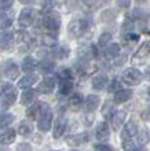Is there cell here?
<instances>
[{
    "instance_id": "cell-1",
    "label": "cell",
    "mask_w": 150,
    "mask_h": 151,
    "mask_svg": "<svg viewBox=\"0 0 150 151\" xmlns=\"http://www.w3.org/2000/svg\"><path fill=\"white\" fill-rule=\"evenodd\" d=\"M61 15L54 10H44L43 11V17H41V25H43L44 30L47 35L57 37L61 29Z\"/></svg>"
},
{
    "instance_id": "cell-25",
    "label": "cell",
    "mask_w": 150,
    "mask_h": 151,
    "mask_svg": "<svg viewBox=\"0 0 150 151\" xmlns=\"http://www.w3.org/2000/svg\"><path fill=\"white\" fill-rule=\"evenodd\" d=\"M69 54H70V50H69L66 45H62V44H59V45L55 44L51 51V55L54 56L55 59H65V58L69 56Z\"/></svg>"
},
{
    "instance_id": "cell-51",
    "label": "cell",
    "mask_w": 150,
    "mask_h": 151,
    "mask_svg": "<svg viewBox=\"0 0 150 151\" xmlns=\"http://www.w3.org/2000/svg\"><path fill=\"white\" fill-rule=\"evenodd\" d=\"M22 4H30V3H33V0H20Z\"/></svg>"
},
{
    "instance_id": "cell-22",
    "label": "cell",
    "mask_w": 150,
    "mask_h": 151,
    "mask_svg": "<svg viewBox=\"0 0 150 151\" xmlns=\"http://www.w3.org/2000/svg\"><path fill=\"white\" fill-rule=\"evenodd\" d=\"M138 133V125L135 124V121H128L125 124V127L122 129L121 132V140L122 139H131V137H134L136 136Z\"/></svg>"
},
{
    "instance_id": "cell-17",
    "label": "cell",
    "mask_w": 150,
    "mask_h": 151,
    "mask_svg": "<svg viewBox=\"0 0 150 151\" xmlns=\"http://www.w3.org/2000/svg\"><path fill=\"white\" fill-rule=\"evenodd\" d=\"M67 129V119L65 117H59L58 121L55 122L54 125V129H52V136H54V139H59L62 137L63 133L66 132Z\"/></svg>"
},
{
    "instance_id": "cell-21",
    "label": "cell",
    "mask_w": 150,
    "mask_h": 151,
    "mask_svg": "<svg viewBox=\"0 0 150 151\" xmlns=\"http://www.w3.org/2000/svg\"><path fill=\"white\" fill-rule=\"evenodd\" d=\"M15 136H17V132L14 131V129H11V128L0 131V144H3V146H8V144L14 143Z\"/></svg>"
},
{
    "instance_id": "cell-47",
    "label": "cell",
    "mask_w": 150,
    "mask_h": 151,
    "mask_svg": "<svg viewBox=\"0 0 150 151\" xmlns=\"http://www.w3.org/2000/svg\"><path fill=\"white\" fill-rule=\"evenodd\" d=\"M127 39L130 40L131 43H136L139 40V35H136V33H131V32H128L127 33Z\"/></svg>"
},
{
    "instance_id": "cell-34",
    "label": "cell",
    "mask_w": 150,
    "mask_h": 151,
    "mask_svg": "<svg viewBox=\"0 0 150 151\" xmlns=\"http://www.w3.org/2000/svg\"><path fill=\"white\" fill-rule=\"evenodd\" d=\"M14 114H10V113H6V114H0V129L1 128H6L8 125H11L12 121H14Z\"/></svg>"
},
{
    "instance_id": "cell-23",
    "label": "cell",
    "mask_w": 150,
    "mask_h": 151,
    "mask_svg": "<svg viewBox=\"0 0 150 151\" xmlns=\"http://www.w3.org/2000/svg\"><path fill=\"white\" fill-rule=\"evenodd\" d=\"M120 51H121L120 44L110 43V44H107L106 47H105L103 55H105V58H107V59H116V58L120 55Z\"/></svg>"
},
{
    "instance_id": "cell-29",
    "label": "cell",
    "mask_w": 150,
    "mask_h": 151,
    "mask_svg": "<svg viewBox=\"0 0 150 151\" xmlns=\"http://www.w3.org/2000/svg\"><path fill=\"white\" fill-rule=\"evenodd\" d=\"M18 133L24 137H28L33 133V125L29 121H21L18 125Z\"/></svg>"
},
{
    "instance_id": "cell-48",
    "label": "cell",
    "mask_w": 150,
    "mask_h": 151,
    "mask_svg": "<svg viewBox=\"0 0 150 151\" xmlns=\"http://www.w3.org/2000/svg\"><path fill=\"white\" fill-rule=\"evenodd\" d=\"M96 150H113V147L112 146H107V144H105L103 142H101L99 144H95L94 146Z\"/></svg>"
},
{
    "instance_id": "cell-6",
    "label": "cell",
    "mask_w": 150,
    "mask_h": 151,
    "mask_svg": "<svg viewBox=\"0 0 150 151\" xmlns=\"http://www.w3.org/2000/svg\"><path fill=\"white\" fill-rule=\"evenodd\" d=\"M142 77L143 76L141 73V70H138L136 68L125 69V72L122 73V83L125 85H130V87H135V85L141 84Z\"/></svg>"
},
{
    "instance_id": "cell-11",
    "label": "cell",
    "mask_w": 150,
    "mask_h": 151,
    "mask_svg": "<svg viewBox=\"0 0 150 151\" xmlns=\"http://www.w3.org/2000/svg\"><path fill=\"white\" fill-rule=\"evenodd\" d=\"M95 137L99 142H107L110 139V127L106 121H102L96 125V129H95Z\"/></svg>"
},
{
    "instance_id": "cell-43",
    "label": "cell",
    "mask_w": 150,
    "mask_h": 151,
    "mask_svg": "<svg viewBox=\"0 0 150 151\" xmlns=\"http://www.w3.org/2000/svg\"><path fill=\"white\" fill-rule=\"evenodd\" d=\"M14 4V0H0V8L6 11V10H10Z\"/></svg>"
},
{
    "instance_id": "cell-30",
    "label": "cell",
    "mask_w": 150,
    "mask_h": 151,
    "mask_svg": "<svg viewBox=\"0 0 150 151\" xmlns=\"http://www.w3.org/2000/svg\"><path fill=\"white\" fill-rule=\"evenodd\" d=\"M36 93H37V92L33 91V89H30V88H28V89H24L22 95H21V103H22V104L32 103V102L36 99Z\"/></svg>"
},
{
    "instance_id": "cell-37",
    "label": "cell",
    "mask_w": 150,
    "mask_h": 151,
    "mask_svg": "<svg viewBox=\"0 0 150 151\" xmlns=\"http://www.w3.org/2000/svg\"><path fill=\"white\" fill-rule=\"evenodd\" d=\"M121 146L124 150H135L136 148V142L134 140V137H131V139H122L121 142Z\"/></svg>"
},
{
    "instance_id": "cell-14",
    "label": "cell",
    "mask_w": 150,
    "mask_h": 151,
    "mask_svg": "<svg viewBox=\"0 0 150 151\" xmlns=\"http://www.w3.org/2000/svg\"><path fill=\"white\" fill-rule=\"evenodd\" d=\"M90 140V135L88 132H81V133H76V135H70L66 139V143L69 146H73V147H77V146H81V144L87 143Z\"/></svg>"
},
{
    "instance_id": "cell-52",
    "label": "cell",
    "mask_w": 150,
    "mask_h": 151,
    "mask_svg": "<svg viewBox=\"0 0 150 151\" xmlns=\"http://www.w3.org/2000/svg\"><path fill=\"white\" fill-rule=\"evenodd\" d=\"M147 92H149V95H150V88H149V91H147Z\"/></svg>"
},
{
    "instance_id": "cell-46",
    "label": "cell",
    "mask_w": 150,
    "mask_h": 151,
    "mask_svg": "<svg viewBox=\"0 0 150 151\" xmlns=\"http://www.w3.org/2000/svg\"><path fill=\"white\" fill-rule=\"evenodd\" d=\"M141 118L143 119V121H150V106L147 109H145L142 111V114H141Z\"/></svg>"
},
{
    "instance_id": "cell-35",
    "label": "cell",
    "mask_w": 150,
    "mask_h": 151,
    "mask_svg": "<svg viewBox=\"0 0 150 151\" xmlns=\"http://www.w3.org/2000/svg\"><path fill=\"white\" fill-rule=\"evenodd\" d=\"M149 140H150L149 131H147L146 128H143L142 131L139 132V136H138V144L141 146V147H143V146H146V144L149 143Z\"/></svg>"
},
{
    "instance_id": "cell-15",
    "label": "cell",
    "mask_w": 150,
    "mask_h": 151,
    "mask_svg": "<svg viewBox=\"0 0 150 151\" xmlns=\"http://www.w3.org/2000/svg\"><path fill=\"white\" fill-rule=\"evenodd\" d=\"M37 80H39V76L35 74V72L26 73L22 78L18 80V84H17V85L20 88H22V89H28V88H32L36 83H37Z\"/></svg>"
},
{
    "instance_id": "cell-12",
    "label": "cell",
    "mask_w": 150,
    "mask_h": 151,
    "mask_svg": "<svg viewBox=\"0 0 150 151\" xmlns=\"http://www.w3.org/2000/svg\"><path fill=\"white\" fill-rule=\"evenodd\" d=\"M15 47V41H14V33H10L4 29L0 33V48L6 50V51H11Z\"/></svg>"
},
{
    "instance_id": "cell-28",
    "label": "cell",
    "mask_w": 150,
    "mask_h": 151,
    "mask_svg": "<svg viewBox=\"0 0 150 151\" xmlns=\"http://www.w3.org/2000/svg\"><path fill=\"white\" fill-rule=\"evenodd\" d=\"M40 110H41V102L30 104V106L26 109V117H28L30 121H36L40 114Z\"/></svg>"
},
{
    "instance_id": "cell-42",
    "label": "cell",
    "mask_w": 150,
    "mask_h": 151,
    "mask_svg": "<svg viewBox=\"0 0 150 151\" xmlns=\"http://www.w3.org/2000/svg\"><path fill=\"white\" fill-rule=\"evenodd\" d=\"M120 88H121V85H120L119 81H117V80H113L110 83V85H109V88H107V91L110 92V93H114L116 91H119Z\"/></svg>"
},
{
    "instance_id": "cell-44",
    "label": "cell",
    "mask_w": 150,
    "mask_h": 151,
    "mask_svg": "<svg viewBox=\"0 0 150 151\" xmlns=\"http://www.w3.org/2000/svg\"><path fill=\"white\" fill-rule=\"evenodd\" d=\"M94 114L92 113H86V115H84L83 118V122L87 125V127H90V125H92V122H94Z\"/></svg>"
},
{
    "instance_id": "cell-19",
    "label": "cell",
    "mask_w": 150,
    "mask_h": 151,
    "mask_svg": "<svg viewBox=\"0 0 150 151\" xmlns=\"http://www.w3.org/2000/svg\"><path fill=\"white\" fill-rule=\"evenodd\" d=\"M134 95V92H132V89H130V88H127V89H122V88H120L119 91L114 92V96H113V102L117 104H121V103H125L127 100L131 99V96Z\"/></svg>"
},
{
    "instance_id": "cell-41",
    "label": "cell",
    "mask_w": 150,
    "mask_h": 151,
    "mask_svg": "<svg viewBox=\"0 0 150 151\" xmlns=\"http://www.w3.org/2000/svg\"><path fill=\"white\" fill-rule=\"evenodd\" d=\"M112 113H113L112 111V102H106L102 107V115H105V117H110Z\"/></svg>"
},
{
    "instance_id": "cell-31",
    "label": "cell",
    "mask_w": 150,
    "mask_h": 151,
    "mask_svg": "<svg viewBox=\"0 0 150 151\" xmlns=\"http://www.w3.org/2000/svg\"><path fill=\"white\" fill-rule=\"evenodd\" d=\"M12 25V18L6 11H0V30L10 28Z\"/></svg>"
},
{
    "instance_id": "cell-45",
    "label": "cell",
    "mask_w": 150,
    "mask_h": 151,
    "mask_svg": "<svg viewBox=\"0 0 150 151\" xmlns=\"http://www.w3.org/2000/svg\"><path fill=\"white\" fill-rule=\"evenodd\" d=\"M117 6L121 10H128L131 7V0H117Z\"/></svg>"
},
{
    "instance_id": "cell-49",
    "label": "cell",
    "mask_w": 150,
    "mask_h": 151,
    "mask_svg": "<svg viewBox=\"0 0 150 151\" xmlns=\"http://www.w3.org/2000/svg\"><path fill=\"white\" fill-rule=\"evenodd\" d=\"M17 148H18V150H32V146L28 143H21V144H18Z\"/></svg>"
},
{
    "instance_id": "cell-5",
    "label": "cell",
    "mask_w": 150,
    "mask_h": 151,
    "mask_svg": "<svg viewBox=\"0 0 150 151\" xmlns=\"http://www.w3.org/2000/svg\"><path fill=\"white\" fill-rule=\"evenodd\" d=\"M149 55H150V40H147V41H143V43L139 45L138 50L132 54V56H131V63L132 65H143Z\"/></svg>"
},
{
    "instance_id": "cell-50",
    "label": "cell",
    "mask_w": 150,
    "mask_h": 151,
    "mask_svg": "<svg viewBox=\"0 0 150 151\" xmlns=\"http://www.w3.org/2000/svg\"><path fill=\"white\" fill-rule=\"evenodd\" d=\"M145 78L149 80V81H150V68H147V69H146V72H145Z\"/></svg>"
},
{
    "instance_id": "cell-10",
    "label": "cell",
    "mask_w": 150,
    "mask_h": 151,
    "mask_svg": "<svg viewBox=\"0 0 150 151\" xmlns=\"http://www.w3.org/2000/svg\"><path fill=\"white\" fill-rule=\"evenodd\" d=\"M55 87H57L55 78H54V77L47 76V77L41 80V81H40V84L37 85V92L43 93V95H50V93H52V92H54Z\"/></svg>"
},
{
    "instance_id": "cell-18",
    "label": "cell",
    "mask_w": 150,
    "mask_h": 151,
    "mask_svg": "<svg viewBox=\"0 0 150 151\" xmlns=\"http://www.w3.org/2000/svg\"><path fill=\"white\" fill-rule=\"evenodd\" d=\"M101 104V99L98 95H88L84 100V111L86 113H94Z\"/></svg>"
},
{
    "instance_id": "cell-24",
    "label": "cell",
    "mask_w": 150,
    "mask_h": 151,
    "mask_svg": "<svg viewBox=\"0 0 150 151\" xmlns=\"http://www.w3.org/2000/svg\"><path fill=\"white\" fill-rule=\"evenodd\" d=\"M39 66V62L33 58V56H25L22 63H21V69L25 73H33Z\"/></svg>"
},
{
    "instance_id": "cell-2",
    "label": "cell",
    "mask_w": 150,
    "mask_h": 151,
    "mask_svg": "<svg viewBox=\"0 0 150 151\" xmlns=\"http://www.w3.org/2000/svg\"><path fill=\"white\" fill-rule=\"evenodd\" d=\"M91 25L92 24H91V21L88 18H77V19H73L67 25V32L72 37L79 39V37H83L90 30Z\"/></svg>"
},
{
    "instance_id": "cell-20",
    "label": "cell",
    "mask_w": 150,
    "mask_h": 151,
    "mask_svg": "<svg viewBox=\"0 0 150 151\" xmlns=\"http://www.w3.org/2000/svg\"><path fill=\"white\" fill-rule=\"evenodd\" d=\"M73 91V80H61L58 88V98H67Z\"/></svg>"
},
{
    "instance_id": "cell-8",
    "label": "cell",
    "mask_w": 150,
    "mask_h": 151,
    "mask_svg": "<svg viewBox=\"0 0 150 151\" xmlns=\"http://www.w3.org/2000/svg\"><path fill=\"white\" fill-rule=\"evenodd\" d=\"M98 70V66L96 63L91 62L90 59H81L79 65H77V74L81 77V78H88L92 74H95Z\"/></svg>"
},
{
    "instance_id": "cell-3",
    "label": "cell",
    "mask_w": 150,
    "mask_h": 151,
    "mask_svg": "<svg viewBox=\"0 0 150 151\" xmlns=\"http://www.w3.org/2000/svg\"><path fill=\"white\" fill-rule=\"evenodd\" d=\"M18 92H17V87L10 83L0 84V100L4 107H10L15 103Z\"/></svg>"
},
{
    "instance_id": "cell-9",
    "label": "cell",
    "mask_w": 150,
    "mask_h": 151,
    "mask_svg": "<svg viewBox=\"0 0 150 151\" xmlns=\"http://www.w3.org/2000/svg\"><path fill=\"white\" fill-rule=\"evenodd\" d=\"M14 41H15V45L21 52H25L32 45V37L25 30H18L14 35Z\"/></svg>"
},
{
    "instance_id": "cell-26",
    "label": "cell",
    "mask_w": 150,
    "mask_h": 151,
    "mask_svg": "<svg viewBox=\"0 0 150 151\" xmlns=\"http://www.w3.org/2000/svg\"><path fill=\"white\" fill-rule=\"evenodd\" d=\"M109 84V77L107 74H98L92 78V88L96 91H101Z\"/></svg>"
},
{
    "instance_id": "cell-13",
    "label": "cell",
    "mask_w": 150,
    "mask_h": 151,
    "mask_svg": "<svg viewBox=\"0 0 150 151\" xmlns=\"http://www.w3.org/2000/svg\"><path fill=\"white\" fill-rule=\"evenodd\" d=\"M125 118H127V111H124V110H117V111H113L110 114L112 128H113L114 131L121 129L122 124L125 122Z\"/></svg>"
},
{
    "instance_id": "cell-7",
    "label": "cell",
    "mask_w": 150,
    "mask_h": 151,
    "mask_svg": "<svg viewBox=\"0 0 150 151\" xmlns=\"http://www.w3.org/2000/svg\"><path fill=\"white\" fill-rule=\"evenodd\" d=\"M36 15H37V11L32 7H26L24 8L22 11L20 12V17H18V24H20L21 28H29L35 24Z\"/></svg>"
},
{
    "instance_id": "cell-36",
    "label": "cell",
    "mask_w": 150,
    "mask_h": 151,
    "mask_svg": "<svg viewBox=\"0 0 150 151\" xmlns=\"http://www.w3.org/2000/svg\"><path fill=\"white\" fill-rule=\"evenodd\" d=\"M110 41H112V35L109 32H103L98 39V45L101 48H105L107 44H110Z\"/></svg>"
},
{
    "instance_id": "cell-32",
    "label": "cell",
    "mask_w": 150,
    "mask_h": 151,
    "mask_svg": "<svg viewBox=\"0 0 150 151\" xmlns=\"http://www.w3.org/2000/svg\"><path fill=\"white\" fill-rule=\"evenodd\" d=\"M40 70H41L43 74H51V73L55 70V63H54L52 60L46 59L44 62L40 63Z\"/></svg>"
},
{
    "instance_id": "cell-27",
    "label": "cell",
    "mask_w": 150,
    "mask_h": 151,
    "mask_svg": "<svg viewBox=\"0 0 150 151\" xmlns=\"http://www.w3.org/2000/svg\"><path fill=\"white\" fill-rule=\"evenodd\" d=\"M81 106H83V95L73 93V95L69 98V107H70V110L72 111H79L80 109H81Z\"/></svg>"
},
{
    "instance_id": "cell-33",
    "label": "cell",
    "mask_w": 150,
    "mask_h": 151,
    "mask_svg": "<svg viewBox=\"0 0 150 151\" xmlns=\"http://www.w3.org/2000/svg\"><path fill=\"white\" fill-rule=\"evenodd\" d=\"M150 17V14L142 8H135L134 12H132V19L134 21H147V18Z\"/></svg>"
},
{
    "instance_id": "cell-39",
    "label": "cell",
    "mask_w": 150,
    "mask_h": 151,
    "mask_svg": "<svg viewBox=\"0 0 150 151\" xmlns=\"http://www.w3.org/2000/svg\"><path fill=\"white\" fill-rule=\"evenodd\" d=\"M132 29H134V19L130 17V18H127V19L124 21V24H122V30L128 33V32H131Z\"/></svg>"
},
{
    "instance_id": "cell-38",
    "label": "cell",
    "mask_w": 150,
    "mask_h": 151,
    "mask_svg": "<svg viewBox=\"0 0 150 151\" xmlns=\"http://www.w3.org/2000/svg\"><path fill=\"white\" fill-rule=\"evenodd\" d=\"M58 80H73V73H72L70 69H62V70H59V73H58Z\"/></svg>"
},
{
    "instance_id": "cell-4",
    "label": "cell",
    "mask_w": 150,
    "mask_h": 151,
    "mask_svg": "<svg viewBox=\"0 0 150 151\" xmlns=\"http://www.w3.org/2000/svg\"><path fill=\"white\" fill-rule=\"evenodd\" d=\"M52 119H54V114H52L51 107L46 103H41V110L37 117V128L41 132H48L52 127Z\"/></svg>"
},
{
    "instance_id": "cell-16",
    "label": "cell",
    "mask_w": 150,
    "mask_h": 151,
    "mask_svg": "<svg viewBox=\"0 0 150 151\" xmlns=\"http://www.w3.org/2000/svg\"><path fill=\"white\" fill-rule=\"evenodd\" d=\"M3 74L8 80H15L18 77V74H20V68L12 60H7L3 66Z\"/></svg>"
},
{
    "instance_id": "cell-40",
    "label": "cell",
    "mask_w": 150,
    "mask_h": 151,
    "mask_svg": "<svg viewBox=\"0 0 150 151\" xmlns=\"http://www.w3.org/2000/svg\"><path fill=\"white\" fill-rule=\"evenodd\" d=\"M116 18V12L113 10H105L102 14V21H113Z\"/></svg>"
}]
</instances>
